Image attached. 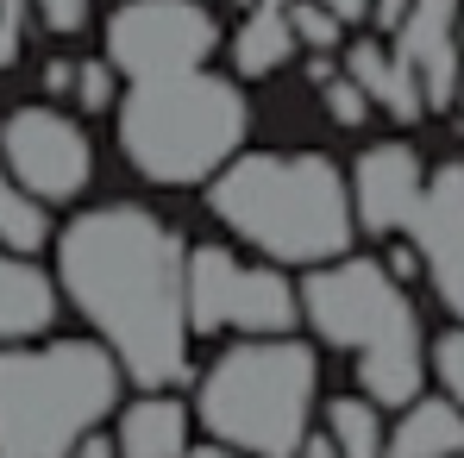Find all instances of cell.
Here are the masks:
<instances>
[{"label":"cell","instance_id":"6da1fadb","mask_svg":"<svg viewBox=\"0 0 464 458\" xmlns=\"http://www.w3.org/2000/svg\"><path fill=\"white\" fill-rule=\"evenodd\" d=\"M57 296L88 320V333L120 358L126 383L176 389L195 377V333L182 302L188 239L145 201H101L51 232Z\"/></svg>","mask_w":464,"mask_h":458},{"label":"cell","instance_id":"7a4b0ae2","mask_svg":"<svg viewBox=\"0 0 464 458\" xmlns=\"http://www.w3.org/2000/svg\"><path fill=\"white\" fill-rule=\"evenodd\" d=\"M208 214L283 270H308L352 251V189L326 151H232L208 182Z\"/></svg>","mask_w":464,"mask_h":458},{"label":"cell","instance_id":"3957f363","mask_svg":"<svg viewBox=\"0 0 464 458\" xmlns=\"http://www.w3.org/2000/svg\"><path fill=\"white\" fill-rule=\"evenodd\" d=\"M295 296H302V326L326 352L352 358V377L377 408H401L408 395L427 389V333L408 283L389 277L383 258L339 251L326 264H308Z\"/></svg>","mask_w":464,"mask_h":458},{"label":"cell","instance_id":"277c9868","mask_svg":"<svg viewBox=\"0 0 464 458\" xmlns=\"http://www.w3.org/2000/svg\"><path fill=\"white\" fill-rule=\"evenodd\" d=\"M113 126H120V157L145 182L201 189L232 151H245L251 101H245L238 76H214L208 63H195V70L120 82Z\"/></svg>","mask_w":464,"mask_h":458},{"label":"cell","instance_id":"5b68a950","mask_svg":"<svg viewBox=\"0 0 464 458\" xmlns=\"http://www.w3.org/2000/svg\"><path fill=\"white\" fill-rule=\"evenodd\" d=\"M188 383V414L208 440L245 458H295L320 408V352L295 333H251Z\"/></svg>","mask_w":464,"mask_h":458},{"label":"cell","instance_id":"8992f818","mask_svg":"<svg viewBox=\"0 0 464 458\" xmlns=\"http://www.w3.org/2000/svg\"><path fill=\"white\" fill-rule=\"evenodd\" d=\"M126 371L101 339H19L0 346V458H70L107 427Z\"/></svg>","mask_w":464,"mask_h":458},{"label":"cell","instance_id":"52a82bcc","mask_svg":"<svg viewBox=\"0 0 464 458\" xmlns=\"http://www.w3.org/2000/svg\"><path fill=\"white\" fill-rule=\"evenodd\" d=\"M182 302H188V333H295L302 326V296L283 264H257L232 245H188L182 258Z\"/></svg>","mask_w":464,"mask_h":458},{"label":"cell","instance_id":"ba28073f","mask_svg":"<svg viewBox=\"0 0 464 458\" xmlns=\"http://www.w3.org/2000/svg\"><path fill=\"white\" fill-rule=\"evenodd\" d=\"M227 51V25L208 0H120L107 13V63L120 82L195 70Z\"/></svg>","mask_w":464,"mask_h":458},{"label":"cell","instance_id":"9c48e42d","mask_svg":"<svg viewBox=\"0 0 464 458\" xmlns=\"http://www.w3.org/2000/svg\"><path fill=\"white\" fill-rule=\"evenodd\" d=\"M0 170L44 208H63V201L88 195V182H94V145H88L82 120L44 107V101H25L0 120Z\"/></svg>","mask_w":464,"mask_h":458},{"label":"cell","instance_id":"30bf717a","mask_svg":"<svg viewBox=\"0 0 464 458\" xmlns=\"http://www.w3.org/2000/svg\"><path fill=\"white\" fill-rule=\"evenodd\" d=\"M401 239L420 251V277L433 283L440 307L464 320V157L440 163L420 182V201H414Z\"/></svg>","mask_w":464,"mask_h":458},{"label":"cell","instance_id":"8fae6325","mask_svg":"<svg viewBox=\"0 0 464 458\" xmlns=\"http://www.w3.org/2000/svg\"><path fill=\"white\" fill-rule=\"evenodd\" d=\"M420 182H427V163L408 139H383V145H364L358 163L345 170V189H352V220L371 239H401L408 214L420 201Z\"/></svg>","mask_w":464,"mask_h":458},{"label":"cell","instance_id":"7c38bea8","mask_svg":"<svg viewBox=\"0 0 464 458\" xmlns=\"http://www.w3.org/2000/svg\"><path fill=\"white\" fill-rule=\"evenodd\" d=\"M459 6L464 0H408L401 25L389 32V51L420 76L427 113H446L459 101Z\"/></svg>","mask_w":464,"mask_h":458},{"label":"cell","instance_id":"4fadbf2b","mask_svg":"<svg viewBox=\"0 0 464 458\" xmlns=\"http://www.w3.org/2000/svg\"><path fill=\"white\" fill-rule=\"evenodd\" d=\"M195 414L176 389H145L113 408V458H182L195 440Z\"/></svg>","mask_w":464,"mask_h":458},{"label":"cell","instance_id":"5bb4252c","mask_svg":"<svg viewBox=\"0 0 464 458\" xmlns=\"http://www.w3.org/2000/svg\"><path fill=\"white\" fill-rule=\"evenodd\" d=\"M339 70L358 82L364 94H371V107L389 113L395 126H420L427 120V94H420V76L389 51V38H352L345 51H339Z\"/></svg>","mask_w":464,"mask_h":458},{"label":"cell","instance_id":"9a60e30c","mask_svg":"<svg viewBox=\"0 0 464 458\" xmlns=\"http://www.w3.org/2000/svg\"><path fill=\"white\" fill-rule=\"evenodd\" d=\"M57 277L32 258V251H13L0 245V346H19V339H44L57 326Z\"/></svg>","mask_w":464,"mask_h":458},{"label":"cell","instance_id":"2e32d148","mask_svg":"<svg viewBox=\"0 0 464 458\" xmlns=\"http://www.w3.org/2000/svg\"><path fill=\"white\" fill-rule=\"evenodd\" d=\"M464 453V414L452 395H408L383 434V458H452Z\"/></svg>","mask_w":464,"mask_h":458},{"label":"cell","instance_id":"e0dca14e","mask_svg":"<svg viewBox=\"0 0 464 458\" xmlns=\"http://www.w3.org/2000/svg\"><path fill=\"white\" fill-rule=\"evenodd\" d=\"M320 421H326V440L339 446V458H383V408L358 389V395H333L326 408H320Z\"/></svg>","mask_w":464,"mask_h":458},{"label":"cell","instance_id":"ac0fdd59","mask_svg":"<svg viewBox=\"0 0 464 458\" xmlns=\"http://www.w3.org/2000/svg\"><path fill=\"white\" fill-rule=\"evenodd\" d=\"M289 32L302 51H339L345 44V19L326 0H289Z\"/></svg>","mask_w":464,"mask_h":458},{"label":"cell","instance_id":"d6986e66","mask_svg":"<svg viewBox=\"0 0 464 458\" xmlns=\"http://www.w3.org/2000/svg\"><path fill=\"white\" fill-rule=\"evenodd\" d=\"M427 371L440 377V395H452L464 414V320H452L433 346H427Z\"/></svg>","mask_w":464,"mask_h":458},{"label":"cell","instance_id":"ffe728a7","mask_svg":"<svg viewBox=\"0 0 464 458\" xmlns=\"http://www.w3.org/2000/svg\"><path fill=\"white\" fill-rule=\"evenodd\" d=\"M70 101H76L82 113H107V107L120 101V70H113L107 57H76V88H70Z\"/></svg>","mask_w":464,"mask_h":458},{"label":"cell","instance_id":"44dd1931","mask_svg":"<svg viewBox=\"0 0 464 458\" xmlns=\"http://www.w3.org/2000/svg\"><path fill=\"white\" fill-rule=\"evenodd\" d=\"M320 107H326V120H333V126H345V132H358V126L377 113V107H371V94H364L358 82L345 76V70L320 82Z\"/></svg>","mask_w":464,"mask_h":458},{"label":"cell","instance_id":"7402d4cb","mask_svg":"<svg viewBox=\"0 0 464 458\" xmlns=\"http://www.w3.org/2000/svg\"><path fill=\"white\" fill-rule=\"evenodd\" d=\"M88 13H94V0H32V19H38L51 38H76V32H88Z\"/></svg>","mask_w":464,"mask_h":458},{"label":"cell","instance_id":"603a6c76","mask_svg":"<svg viewBox=\"0 0 464 458\" xmlns=\"http://www.w3.org/2000/svg\"><path fill=\"white\" fill-rule=\"evenodd\" d=\"M25 25H32V0H0V70L19 63V51H25Z\"/></svg>","mask_w":464,"mask_h":458},{"label":"cell","instance_id":"cb8c5ba5","mask_svg":"<svg viewBox=\"0 0 464 458\" xmlns=\"http://www.w3.org/2000/svg\"><path fill=\"white\" fill-rule=\"evenodd\" d=\"M38 82H44V94L70 101V88H76V57H44V70H38Z\"/></svg>","mask_w":464,"mask_h":458},{"label":"cell","instance_id":"d4e9b609","mask_svg":"<svg viewBox=\"0 0 464 458\" xmlns=\"http://www.w3.org/2000/svg\"><path fill=\"white\" fill-rule=\"evenodd\" d=\"M383 264H389V277H401V283H414V277H420V251H414L408 239H389Z\"/></svg>","mask_w":464,"mask_h":458},{"label":"cell","instance_id":"484cf974","mask_svg":"<svg viewBox=\"0 0 464 458\" xmlns=\"http://www.w3.org/2000/svg\"><path fill=\"white\" fill-rule=\"evenodd\" d=\"M401 13H408V0H371V13H364V25H371L377 38H389V32L401 25Z\"/></svg>","mask_w":464,"mask_h":458},{"label":"cell","instance_id":"4316f807","mask_svg":"<svg viewBox=\"0 0 464 458\" xmlns=\"http://www.w3.org/2000/svg\"><path fill=\"white\" fill-rule=\"evenodd\" d=\"M295 458H339V446H333V440H326V427H320V434H302V446H295Z\"/></svg>","mask_w":464,"mask_h":458},{"label":"cell","instance_id":"83f0119b","mask_svg":"<svg viewBox=\"0 0 464 458\" xmlns=\"http://www.w3.org/2000/svg\"><path fill=\"white\" fill-rule=\"evenodd\" d=\"M70 458H113V440H107V427H101V434H88V440H82Z\"/></svg>","mask_w":464,"mask_h":458},{"label":"cell","instance_id":"f1b7e54d","mask_svg":"<svg viewBox=\"0 0 464 458\" xmlns=\"http://www.w3.org/2000/svg\"><path fill=\"white\" fill-rule=\"evenodd\" d=\"M326 6H333L345 25H364V13H371V0H326Z\"/></svg>","mask_w":464,"mask_h":458},{"label":"cell","instance_id":"f546056e","mask_svg":"<svg viewBox=\"0 0 464 458\" xmlns=\"http://www.w3.org/2000/svg\"><path fill=\"white\" fill-rule=\"evenodd\" d=\"M182 458H245V453H232V446H220V440H208V446H188Z\"/></svg>","mask_w":464,"mask_h":458},{"label":"cell","instance_id":"4dcf8cb0","mask_svg":"<svg viewBox=\"0 0 464 458\" xmlns=\"http://www.w3.org/2000/svg\"><path fill=\"white\" fill-rule=\"evenodd\" d=\"M452 107H464V6H459V101Z\"/></svg>","mask_w":464,"mask_h":458},{"label":"cell","instance_id":"1f68e13d","mask_svg":"<svg viewBox=\"0 0 464 458\" xmlns=\"http://www.w3.org/2000/svg\"><path fill=\"white\" fill-rule=\"evenodd\" d=\"M208 6H227V0H208Z\"/></svg>","mask_w":464,"mask_h":458},{"label":"cell","instance_id":"d6a6232c","mask_svg":"<svg viewBox=\"0 0 464 458\" xmlns=\"http://www.w3.org/2000/svg\"><path fill=\"white\" fill-rule=\"evenodd\" d=\"M0 182H6V170H0Z\"/></svg>","mask_w":464,"mask_h":458},{"label":"cell","instance_id":"836d02e7","mask_svg":"<svg viewBox=\"0 0 464 458\" xmlns=\"http://www.w3.org/2000/svg\"><path fill=\"white\" fill-rule=\"evenodd\" d=\"M452 458H464V453H452Z\"/></svg>","mask_w":464,"mask_h":458}]
</instances>
